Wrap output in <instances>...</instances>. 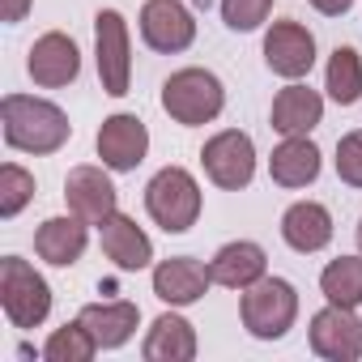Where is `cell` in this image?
Here are the masks:
<instances>
[{
  "instance_id": "1",
  "label": "cell",
  "mask_w": 362,
  "mask_h": 362,
  "mask_svg": "<svg viewBox=\"0 0 362 362\" xmlns=\"http://www.w3.org/2000/svg\"><path fill=\"white\" fill-rule=\"evenodd\" d=\"M0 128H5V145L22 153H56L69 136L73 124L69 115L35 94H5L0 98Z\"/></svg>"
},
{
  "instance_id": "2",
  "label": "cell",
  "mask_w": 362,
  "mask_h": 362,
  "mask_svg": "<svg viewBox=\"0 0 362 362\" xmlns=\"http://www.w3.org/2000/svg\"><path fill=\"white\" fill-rule=\"evenodd\" d=\"M226 107V90L218 81V73L209 69H179L162 81V111L184 124V128H201L214 124Z\"/></svg>"
},
{
  "instance_id": "3",
  "label": "cell",
  "mask_w": 362,
  "mask_h": 362,
  "mask_svg": "<svg viewBox=\"0 0 362 362\" xmlns=\"http://www.w3.org/2000/svg\"><path fill=\"white\" fill-rule=\"evenodd\" d=\"M145 214L166 230V235H184L201 218V184L192 170L184 166H162L149 184H145Z\"/></svg>"
},
{
  "instance_id": "4",
  "label": "cell",
  "mask_w": 362,
  "mask_h": 362,
  "mask_svg": "<svg viewBox=\"0 0 362 362\" xmlns=\"http://www.w3.org/2000/svg\"><path fill=\"white\" fill-rule=\"evenodd\" d=\"M239 315L256 341H281L298 320V290L286 277H260L256 286L243 290Z\"/></svg>"
},
{
  "instance_id": "5",
  "label": "cell",
  "mask_w": 362,
  "mask_h": 362,
  "mask_svg": "<svg viewBox=\"0 0 362 362\" xmlns=\"http://www.w3.org/2000/svg\"><path fill=\"white\" fill-rule=\"evenodd\" d=\"M0 307L13 328H39L52 315V286L22 256L0 260Z\"/></svg>"
},
{
  "instance_id": "6",
  "label": "cell",
  "mask_w": 362,
  "mask_h": 362,
  "mask_svg": "<svg viewBox=\"0 0 362 362\" xmlns=\"http://www.w3.org/2000/svg\"><path fill=\"white\" fill-rule=\"evenodd\" d=\"M94 60H98L103 94L124 98L132 90V43H128V22L119 9L94 13Z\"/></svg>"
},
{
  "instance_id": "7",
  "label": "cell",
  "mask_w": 362,
  "mask_h": 362,
  "mask_svg": "<svg viewBox=\"0 0 362 362\" xmlns=\"http://www.w3.org/2000/svg\"><path fill=\"white\" fill-rule=\"evenodd\" d=\"M201 166H205V175L214 179L222 192H239V188L252 184V175H256V145H252L247 132L222 128V132H214L205 141Z\"/></svg>"
},
{
  "instance_id": "8",
  "label": "cell",
  "mask_w": 362,
  "mask_h": 362,
  "mask_svg": "<svg viewBox=\"0 0 362 362\" xmlns=\"http://www.w3.org/2000/svg\"><path fill=\"white\" fill-rule=\"evenodd\" d=\"M141 39L158 56H179L197 43V18L184 0H145L141 5Z\"/></svg>"
},
{
  "instance_id": "9",
  "label": "cell",
  "mask_w": 362,
  "mask_h": 362,
  "mask_svg": "<svg viewBox=\"0 0 362 362\" xmlns=\"http://www.w3.org/2000/svg\"><path fill=\"white\" fill-rule=\"evenodd\" d=\"M94 145H98V158H103L107 170L128 175V170H136V166L145 162V153H149V128H145V119L119 111V115H107V119H103Z\"/></svg>"
},
{
  "instance_id": "10",
  "label": "cell",
  "mask_w": 362,
  "mask_h": 362,
  "mask_svg": "<svg viewBox=\"0 0 362 362\" xmlns=\"http://www.w3.org/2000/svg\"><path fill=\"white\" fill-rule=\"evenodd\" d=\"M264 64L277 77H286V81L307 77L311 64H315V35L303 22H294V18L273 22L269 35H264Z\"/></svg>"
},
{
  "instance_id": "11",
  "label": "cell",
  "mask_w": 362,
  "mask_h": 362,
  "mask_svg": "<svg viewBox=\"0 0 362 362\" xmlns=\"http://www.w3.org/2000/svg\"><path fill=\"white\" fill-rule=\"evenodd\" d=\"M311 349L328 362H358L362 358V320L354 307H320L311 315Z\"/></svg>"
},
{
  "instance_id": "12",
  "label": "cell",
  "mask_w": 362,
  "mask_h": 362,
  "mask_svg": "<svg viewBox=\"0 0 362 362\" xmlns=\"http://www.w3.org/2000/svg\"><path fill=\"white\" fill-rule=\"evenodd\" d=\"M26 73H30V81L43 86V90H64V86H73L77 73H81V52H77V43H73L69 35L47 30V35H39V39L30 43Z\"/></svg>"
},
{
  "instance_id": "13",
  "label": "cell",
  "mask_w": 362,
  "mask_h": 362,
  "mask_svg": "<svg viewBox=\"0 0 362 362\" xmlns=\"http://www.w3.org/2000/svg\"><path fill=\"white\" fill-rule=\"evenodd\" d=\"M64 201H69V214H77L90 226H103L115 214L119 192L103 166H73L64 179Z\"/></svg>"
},
{
  "instance_id": "14",
  "label": "cell",
  "mask_w": 362,
  "mask_h": 362,
  "mask_svg": "<svg viewBox=\"0 0 362 362\" xmlns=\"http://www.w3.org/2000/svg\"><path fill=\"white\" fill-rule=\"evenodd\" d=\"M209 286H214L209 264H201L192 256H170L153 269V294L166 307H192L209 294Z\"/></svg>"
},
{
  "instance_id": "15",
  "label": "cell",
  "mask_w": 362,
  "mask_h": 362,
  "mask_svg": "<svg viewBox=\"0 0 362 362\" xmlns=\"http://www.w3.org/2000/svg\"><path fill=\"white\" fill-rule=\"evenodd\" d=\"M98 243H103V256H107L115 269H124V273H136V269H145V264L153 260L149 235H145L132 218H124L119 209L98 226Z\"/></svg>"
},
{
  "instance_id": "16",
  "label": "cell",
  "mask_w": 362,
  "mask_h": 362,
  "mask_svg": "<svg viewBox=\"0 0 362 362\" xmlns=\"http://www.w3.org/2000/svg\"><path fill=\"white\" fill-rule=\"evenodd\" d=\"M209 277H214V286H226V290H247V286H256L260 277H269V256H264V247L260 243H252V239H239V243H226V247H218V256L209 260Z\"/></svg>"
},
{
  "instance_id": "17",
  "label": "cell",
  "mask_w": 362,
  "mask_h": 362,
  "mask_svg": "<svg viewBox=\"0 0 362 362\" xmlns=\"http://www.w3.org/2000/svg\"><path fill=\"white\" fill-rule=\"evenodd\" d=\"M86 243H90V222H81L77 214L69 218H47L39 230H35V252L39 260L56 264V269H73L81 256H86Z\"/></svg>"
},
{
  "instance_id": "18",
  "label": "cell",
  "mask_w": 362,
  "mask_h": 362,
  "mask_svg": "<svg viewBox=\"0 0 362 362\" xmlns=\"http://www.w3.org/2000/svg\"><path fill=\"white\" fill-rule=\"evenodd\" d=\"M320 119H324V98H320L311 86L290 81L286 90H277L273 111H269L273 132H281V136H307Z\"/></svg>"
},
{
  "instance_id": "19",
  "label": "cell",
  "mask_w": 362,
  "mask_h": 362,
  "mask_svg": "<svg viewBox=\"0 0 362 362\" xmlns=\"http://www.w3.org/2000/svg\"><path fill=\"white\" fill-rule=\"evenodd\" d=\"M281 239H286V247H294L298 256L324 252V247L332 243V214H328L320 201H294V205L281 214Z\"/></svg>"
},
{
  "instance_id": "20",
  "label": "cell",
  "mask_w": 362,
  "mask_h": 362,
  "mask_svg": "<svg viewBox=\"0 0 362 362\" xmlns=\"http://www.w3.org/2000/svg\"><path fill=\"white\" fill-rule=\"evenodd\" d=\"M141 358L145 362H192L197 358V328L184 315L162 311L141 341Z\"/></svg>"
},
{
  "instance_id": "21",
  "label": "cell",
  "mask_w": 362,
  "mask_h": 362,
  "mask_svg": "<svg viewBox=\"0 0 362 362\" xmlns=\"http://www.w3.org/2000/svg\"><path fill=\"white\" fill-rule=\"evenodd\" d=\"M77 320L90 328V337L98 341V349H119V345L132 341L141 311H136V303H128V298H111V303H90V307H81Z\"/></svg>"
},
{
  "instance_id": "22",
  "label": "cell",
  "mask_w": 362,
  "mask_h": 362,
  "mask_svg": "<svg viewBox=\"0 0 362 362\" xmlns=\"http://www.w3.org/2000/svg\"><path fill=\"white\" fill-rule=\"evenodd\" d=\"M269 175H273V184L277 188H307L320 179V149L315 141L307 136H286L273 158H269Z\"/></svg>"
},
{
  "instance_id": "23",
  "label": "cell",
  "mask_w": 362,
  "mask_h": 362,
  "mask_svg": "<svg viewBox=\"0 0 362 362\" xmlns=\"http://www.w3.org/2000/svg\"><path fill=\"white\" fill-rule=\"evenodd\" d=\"M324 90L337 107H354L362 98V56L345 43L328 56V69H324Z\"/></svg>"
},
{
  "instance_id": "24",
  "label": "cell",
  "mask_w": 362,
  "mask_h": 362,
  "mask_svg": "<svg viewBox=\"0 0 362 362\" xmlns=\"http://www.w3.org/2000/svg\"><path fill=\"white\" fill-rule=\"evenodd\" d=\"M320 290L337 307H362V256H337L320 273Z\"/></svg>"
},
{
  "instance_id": "25",
  "label": "cell",
  "mask_w": 362,
  "mask_h": 362,
  "mask_svg": "<svg viewBox=\"0 0 362 362\" xmlns=\"http://www.w3.org/2000/svg\"><path fill=\"white\" fill-rule=\"evenodd\" d=\"M94 354H98V341L90 337V328H86L81 320L56 328V332L47 337V345H43V358H47V362H90Z\"/></svg>"
},
{
  "instance_id": "26",
  "label": "cell",
  "mask_w": 362,
  "mask_h": 362,
  "mask_svg": "<svg viewBox=\"0 0 362 362\" xmlns=\"http://www.w3.org/2000/svg\"><path fill=\"white\" fill-rule=\"evenodd\" d=\"M35 201V175L22 170L18 162H5L0 166V218H18L26 205Z\"/></svg>"
},
{
  "instance_id": "27",
  "label": "cell",
  "mask_w": 362,
  "mask_h": 362,
  "mask_svg": "<svg viewBox=\"0 0 362 362\" xmlns=\"http://www.w3.org/2000/svg\"><path fill=\"white\" fill-rule=\"evenodd\" d=\"M218 5H222V22L239 35L264 26L269 13H273V0H218Z\"/></svg>"
},
{
  "instance_id": "28",
  "label": "cell",
  "mask_w": 362,
  "mask_h": 362,
  "mask_svg": "<svg viewBox=\"0 0 362 362\" xmlns=\"http://www.w3.org/2000/svg\"><path fill=\"white\" fill-rule=\"evenodd\" d=\"M337 175L341 184L362 188V132H345L337 141Z\"/></svg>"
},
{
  "instance_id": "29",
  "label": "cell",
  "mask_w": 362,
  "mask_h": 362,
  "mask_svg": "<svg viewBox=\"0 0 362 362\" xmlns=\"http://www.w3.org/2000/svg\"><path fill=\"white\" fill-rule=\"evenodd\" d=\"M311 9L324 13V18H345L354 9V0H311Z\"/></svg>"
},
{
  "instance_id": "30",
  "label": "cell",
  "mask_w": 362,
  "mask_h": 362,
  "mask_svg": "<svg viewBox=\"0 0 362 362\" xmlns=\"http://www.w3.org/2000/svg\"><path fill=\"white\" fill-rule=\"evenodd\" d=\"M26 13H30V0H0V18H5L9 26H13V22H22Z\"/></svg>"
},
{
  "instance_id": "31",
  "label": "cell",
  "mask_w": 362,
  "mask_h": 362,
  "mask_svg": "<svg viewBox=\"0 0 362 362\" xmlns=\"http://www.w3.org/2000/svg\"><path fill=\"white\" fill-rule=\"evenodd\" d=\"M209 5H214V0H197V9H209Z\"/></svg>"
},
{
  "instance_id": "32",
  "label": "cell",
  "mask_w": 362,
  "mask_h": 362,
  "mask_svg": "<svg viewBox=\"0 0 362 362\" xmlns=\"http://www.w3.org/2000/svg\"><path fill=\"white\" fill-rule=\"evenodd\" d=\"M358 247H362V222H358Z\"/></svg>"
}]
</instances>
